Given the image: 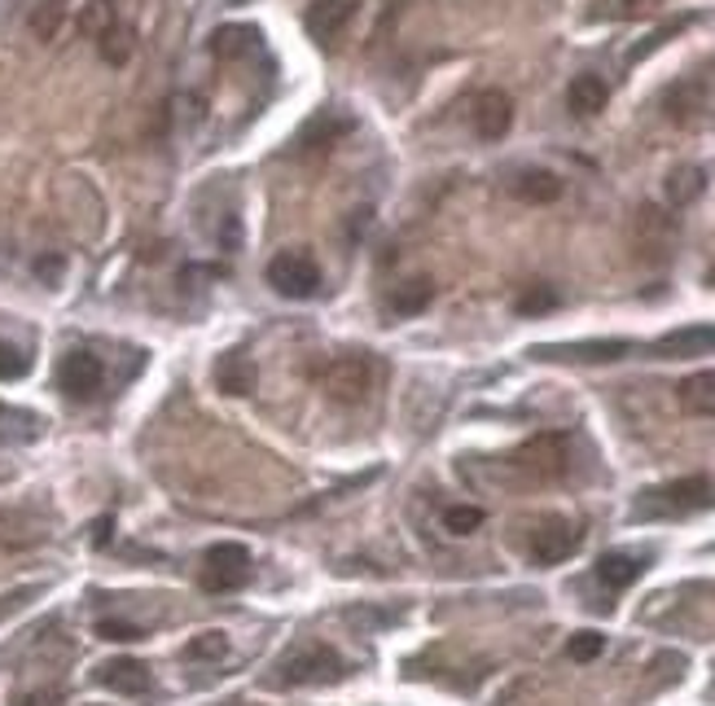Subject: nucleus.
<instances>
[{"label": "nucleus", "mask_w": 715, "mask_h": 706, "mask_svg": "<svg viewBox=\"0 0 715 706\" xmlns=\"http://www.w3.org/2000/svg\"><path fill=\"white\" fill-rule=\"evenodd\" d=\"M343 676H348V667H343V658H339L334 645H325V641H303V645H294V650L277 663L272 685H277V689H317V685H339Z\"/></svg>", "instance_id": "obj_1"}, {"label": "nucleus", "mask_w": 715, "mask_h": 706, "mask_svg": "<svg viewBox=\"0 0 715 706\" xmlns=\"http://www.w3.org/2000/svg\"><path fill=\"white\" fill-rule=\"evenodd\" d=\"M712 496V482L703 474H690V478H676V482H663V487H650L636 496L632 505V518L636 522H650V518H685L694 509H703Z\"/></svg>", "instance_id": "obj_2"}, {"label": "nucleus", "mask_w": 715, "mask_h": 706, "mask_svg": "<svg viewBox=\"0 0 715 706\" xmlns=\"http://www.w3.org/2000/svg\"><path fill=\"white\" fill-rule=\"evenodd\" d=\"M663 111H667L672 123H681V127H698V123L715 118L712 75H707V71H694V75L676 80V84L663 93Z\"/></svg>", "instance_id": "obj_3"}, {"label": "nucleus", "mask_w": 715, "mask_h": 706, "mask_svg": "<svg viewBox=\"0 0 715 706\" xmlns=\"http://www.w3.org/2000/svg\"><path fill=\"white\" fill-rule=\"evenodd\" d=\"M268 285L281 294V299H312L321 290V268L312 255H299V250H281L268 259Z\"/></svg>", "instance_id": "obj_4"}, {"label": "nucleus", "mask_w": 715, "mask_h": 706, "mask_svg": "<svg viewBox=\"0 0 715 706\" xmlns=\"http://www.w3.org/2000/svg\"><path fill=\"white\" fill-rule=\"evenodd\" d=\"M373 386V368L364 355H334L325 368H321V391L339 404H360Z\"/></svg>", "instance_id": "obj_5"}, {"label": "nucleus", "mask_w": 715, "mask_h": 706, "mask_svg": "<svg viewBox=\"0 0 715 706\" xmlns=\"http://www.w3.org/2000/svg\"><path fill=\"white\" fill-rule=\"evenodd\" d=\"M250 580V553L241 544H211L198 571V584L207 592H234Z\"/></svg>", "instance_id": "obj_6"}, {"label": "nucleus", "mask_w": 715, "mask_h": 706, "mask_svg": "<svg viewBox=\"0 0 715 706\" xmlns=\"http://www.w3.org/2000/svg\"><path fill=\"white\" fill-rule=\"evenodd\" d=\"M102 382H106V368H102V360L93 352L75 347V352L62 355V364H58V391H62L66 399L89 404V399H97Z\"/></svg>", "instance_id": "obj_7"}, {"label": "nucleus", "mask_w": 715, "mask_h": 706, "mask_svg": "<svg viewBox=\"0 0 715 706\" xmlns=\"http://www.w3.org/2000/svg\"><path fill=\"white\" fill-rule=\"evenodd\" d=\"M580 527L576 522H567V518H545L536 531H531V540H527V553L540 562V567H558V562H567L576 549H580Z\"/></svg>", "instance_id": "obj_8"}, {"label": "nucleus", "mask_w": 715, "mask_h": 706, "mask_svg": "<svg viewBox=\"0 0 715 706\" xmlns=\"http://www.w3.org/2000/svg\"><path fill=\"white\" fill-rule=\"evenodd\" d=\"M356 9H360V0H312V4L303 9V27H308V35H312L321 49H330V44L352 27Z\"/></svg>", "instance_id": "obj_9"}, {"label": "nucleus", "mask_w": 715, "mask_h": 706, "mask_svg": "<svg viewBox=\"0 0 715 706\" xmlns=\"http://www.w3.org/2000/svg\"><path fill=\"white\" fill-rule=\"evenodd\" d=\"M352 127H356V118L348 115V111H317V115L299 127L294 149H299V154H325V149L339 145Z\"/></svg>", "instance_id": "obj_10"}, {"label": "nucleus", "mask_w": 715, "mask_h": 706, "mask_svg": "<svg viewBox=\"0 0 715 706\" xmlns=\"http://www.w3.org/2000/svg\"><path fill=\"white\" fill-rule=\"evenodd\" d=\"M632 352L628 339H593V343H553V347H531L536 360H584V364H610Z\"/></svg>", "instance_id": "obj_11"}, {"label": "nucleus", "mask_w": 715, "mask_h": 706, "mask_svg": "<svg viewBox=\"0 0 715 706\" xmlns=\"http://www.w3.org/2000/svg\"><path fill=\"white\" fill-rule=\"evenodd\" d=\"M715 352V325H685V330H672L654 343L659 360H694V355H712Z\"/></svg>", "instance_id": "obj_12"}, {"label": "nucleus", "mask_w": 715, "mask_h": 706, "mask_svg": "<svg viewBox=\"0 0 715 706\" xmlns=\"http://www.w3.org/2000/svg\"><path fill=\"white\" fill-rule=\"evenodd\" d=\"M645 567H650V558H645V553H601V558H597V567H593V575H597V584H605L610 592H623L645 575Z\"/></svg>", "instance_id": "obj_13"}, {"label": "nucleus", "mask_w": 715, "mask_h": 706, "mask_svg": "<svg viewBox=\"0 0 715 706\" xmlns=\"http://www.w3.org/2000/svg\"><path fill=\"white\" fill-rule=\"evenodd\" d=\"M514 123V102L500 89H487L475 97V132L483 141H500Z\"/></svg>", "instance_id": "obj_14"}, {"label": "nucleus", "mask_w": 715, "mask_h": 706, "mask_svg": "<svg viewBox=\"0 0 715 706\" xmlns=\"http://www.w3.org/2000/svg\"><path fill=\"white\" fill-rule=\"evenodd\" d=\"M97 681L106 689H115V694H127V698L149 694V667L141 658H111V663H102L97 667Z\"/></svg>", "instance_id": "obj_15"}, {"label": "nucleus", "mask_w": 715, "mask_h": 706, "mask_svg": "<svg viewBox=\"0 0 715 706\" xmlns=\"http://www.w3.org/2000/svg\"><path fill=\"white\" fill-rule=\"evenodd\" d=\"M216 386L225 395H255L259 386V373H255V360L246 352H229L216 360Z\"/></svg>", "instance_id": "obj_16"}, {"label": "nucleus", "mask_w": 715, "mask_h": 706, "mask_svg": "<svg viewBox=\"0 0 715 706\" xmlns=\"http://www.w3.org/2000/svg\"><path fill=\"white\" fill-rule=\"evenodd\" d=\"M211 53L216 58H225V62H238V58H263V40H259V31L255 27H220L216 35H211Z\"/></svg>", "instance_id": "obj_17"}, {"label": "nucleus", "mask_w": 715, "mask_h": 706, "mask_svg": "<svg viewBox=\"0 0 715 706\" xmlns=\"http://www.w3.org/2000/svg\"><path fill=\"white\" fill-rule=\"evenodd\" d=\"M514 198L536 203V207L558 203V198H562V180H558L549 167H522V172L514 176Z\"/></svg>", "instance_id": "obj_18"}, {"label": "nucleus", "mask_w": 715, "mask_h": 706, "mask_svg": "<svg viewBox=\"0 0 715 706\" xmlns=\"http://www.w3.org/2000/svg\"><path fill=\"white\" fill-rule=\"evenodd\" d=\"M605 102H610V89H605V80H597V75H576L571 89H567V106H571V115H580V118L601 115Z\"/></svg>", "instance_id": "obj_19"}, {"label": "nucleus", "mask_w": 715, "mask_h": 706, "mask_svg": "<svg viewBox=\"0 0 715 706\" xmlns=\"http://www.w3.org/2000/svg\"><path fill=\"white\" fill-rule=\"evenodd\" d=\"M663 194H667V203L672 207H690V203H698L703 194H707V167H676L667 180H663Z\"/></svg>", "instance_id": "obj_20"}, {"label": "nucleus", "mask_w": 715, "mask_h": 706, "mask_svg": "<svg viewBox=\"0 0 715 706\" xmlns=\"http://www.w3.org/2000/svg\"><path fill=\"white\" fill-rule=\"evenodd\" d=\"M431 299H435V285H431L426 277H413V281L395 285V294H391V316H417V312L431 308Z\"/></svg>", "instance_id": "obj_21"}, {"label": "nucleus", "mask_w": 715, "mask_h": 706, "mask_svg": "<svg viewBox=\"0 0 715 706\" xmlns=\"http://www.w3.org/2000/svg\"><path fill=\"white\" fill-rule=\"evenodd\" d=\"M681 404L694 417H712L715 413V373H694L681 382Z\"/></svg>", "instance_id": "obj_22"}, {"label": "nucleus", "mask_w": 715, "mask_h": 706, "mask_svg": "<svg viewBox=\"0 0 715 706\" xmlns=\"http://www.w3.org/2000/svg\"><path fill=\"white\" fill-rule=\"evenodd\" d=\"M229 654V636L225 632H198L189 645H185V658L189 663H216Z\"/></svg>", "instance_id": "obj_23"}, {"label": "nucleus", "mask_w": 715, "mask_h": 706, "mask_svg": "<svg viewBox=\"0 0 715 706\" xmlns=\"http://www.w3.org/2000/svg\"><path fill=\"white\" fill-rule=\"evenodd\" d=\"M690 22H694V18H672V22H667V27H659V31H650V35H645V40H641V44H636V49H628V66H636V62H641V58H650V53H654V49H663V44H667V40H672V35H681V31H685V27H690Z\"/></svg>", "instance_id": "obj_24"}, {"label": "nucleus", "mask_w": 715, "mask_h": 706, "mask_svg": "<svg viewBox=\"0 0 715 706\" xmlns=\"http://www.w3.org/2000/svg\"><path fill=\"white\" fill-rule=\"evenodd\" d=\"M115 22H120V18H115V0H89L84 13H80V31L93 35V40H97L102 31H111Z\"/></svg>", "instance_id": "obj_25"}, {"label": "nucleus", "mask_w": 715, "mask_h": 706, "mask_svg": "<svg viewBox=\"0 0 715 706\" xmlns=\"http://www.w3.org/2000/svg\"><path fill=\"white\" fill-rule=\"evenodd\" d=\"M97 49H102V58H106L111 66H123V62L132 58V31H127L123 22H115L111 31L97 35Z\"/></svg>", "instance_id": "obj_26"}, {"label": "nucleus", "mask_w": 715, "mask_h": 706, "mask_svg": "<svg viewBox=\"0 0 715 706\" xmlns=\"http://www.w3.org/2000/svg\"><path fill=\"white\" fill-rule=\"evenodd\" d=\"M553 308H558V290H549V285H531V290L514 303L518 316H540V312H553Z\"/></svg>", "instance_id": "obj_27"}, {"label": "nucleus", "mask_w": 715, "mask_h": 706, "mask_svg": "<svg viewBox=\"0 0 715 706\" xmlns=\"http://www.w3.org/2000/svg\"><path fill=\"white\" fill-rule=\"evenodd\" d=\"M659 0H597L593 18H641V13H650Z\"/></svg>", "instance_id": "obj_28"}, {"label": "nucleus", "mask_w": 715, "mask_h": 706, "mask_svg": "<svg viewBox=\"0 0 715 706\" xmlns=\"http://www.w3.org/2000/svg\"><path fill=\"white\" fill-rule=\"evenodd\" d=\"M27 373H31V355L0 339V382H18V377H27Z\"/></svg>", "instance_id": "obj_29"}, {"label": "nucleus", "mask_w": 715, "mask_h": 706, "mask_svg": "<svg viewBox=\"0 0 715 706\" xmlns=\"http://www.w3.org/2000/svg\"><path fill=\"white\" fill-rule=\"evenodd\" d=\"M444 527H448L453 536H470V531L483 527V509H475V505H453V509L444 513Z\"/></svg>", "instance_id": "obj_30"}, {"label": "nucleus", "mask_w": 715, "mask_h": 706, "mask_svg": "<svg viewBox=\"0 0 715 706\" xmlns=\"http://www.w3.org/2000/svg\"><path fill=\"white\" fill-rule=\"evenodd\" d=\"M58 27H62V4H58V0H44V4L31 13V31H35L40 40H53Z\"/></svg>", "instance_id": "obj_31"}, {"label": "nucleus", "mask_w": 715, "mask_h": 706, "mask_svg": "<svg viewBox=\"0 0 715 706\" xmlns=\"http://www.w3.org/2000/svg\"><path fill=\"white\" fill-rule=\"evenodd\" d=\"M601 650H605V636H601V632H576V636L567 641V654H571L576 663H593Z\"/></svg>", "instance_id": "obj_32"}, {"label": "nucleus", "mask_w": 715, "mask_h": 706, "mask_svg": "<svg viewBox=\"0 0 715 706\" xmlns=\"http://www.w3.org/2000/svg\"><path fill=\"white\" fill-rule=\"evenodd\" d=\"M97 636H102V641H120V645H132V641H141L145 632H141L136 623H123V619H102V623H97Z\"/></svg>", "instance_id": "obj_33"}, {"label": "nucleus", "mask_w": 715, "mask_h": 706, "mask_svg": "<svg viewBox=\"0 0 715 706\" xmlns=\"http://www.w3.org/2000/svg\"><path fill=\"white\" fill-rule=\"evenodd\" d=\"M13 706H58V694L53 689H35V694H18Z\"/></svg>", "instance_id": "obj_34"}, {"label": "nucleus", "mask_w": 715, "mask_h": 706, "mask_svg": "<svg viewBox=\"0 0 715 706\" xmlns=\"http://www.w3.org/2000/svg\"><path fill=\"white\" fill-rule=\"evenodd\" d=\"M111 531H115V518H111V513H106V518H97V522H93V544H97V549H106V544H111Z\"/></svg>", "instance_id": "obj_35"}, {"label": "nucleus", "mask_w": 715, "mask_h": 706, "mask_svg": "<svg viewBox=\"0 0 715 706\" xmlns=\"http://www.w3.org/2000/svg\"><path fill=\"white\" fill-rule=\"evenodd\" d=\"M707 281H712V285H715V268H712V272H707Z\"/></svg>", "instance_id": "obj_36"}, {"label": "nucleus", "mask_w": 715, "mask_h": 706, "mask_svg": "<svg viewBox=\"0 0 715 706\" xmlns=\"http://www.w3.org/2000/svg\"><path fill=\"white\" fill-rule=\"evenodd\" d=\"M229 4H246V0H229Z\"/></svg>", "instance_id": "obj_37"}, {"label": "nucleus", "mask_w": 715, "mask_h": 706, "mask_svg": "<svg viewBox=\"0 0 715 706\" xmlns=\"http://www.w3.org/2000/svg\"><path fill=\"white\" fill-rule=\"evenodd\" d=\"M0 417H4V404H0Z\"/></svg>", "instance_id": "obj_38"}]
</instances>
